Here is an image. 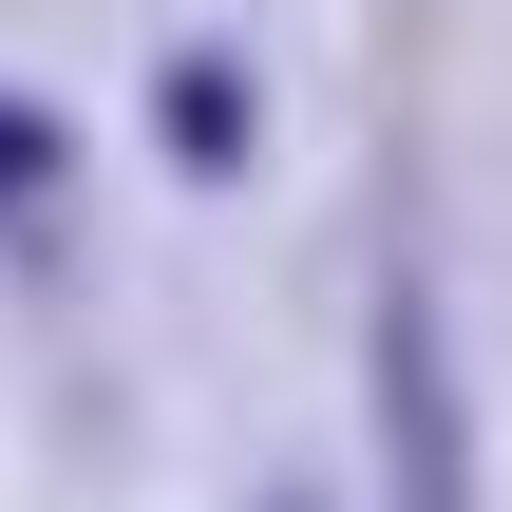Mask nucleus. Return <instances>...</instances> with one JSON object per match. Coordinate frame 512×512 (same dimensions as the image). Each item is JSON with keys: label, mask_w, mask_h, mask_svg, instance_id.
<instances>
[{"label": "nucleus", "mask_w": 512, "mask_h": 512, "mask_svg": "<svg viewBox=\"0 0 512 512\" xmlns=\"http://www.w3.org/2000/svg\"><path fill=\"white\" fill-rule=\"evenodd\" d=\"M152 114H171V152H190V171H228V152H247V76H228V57H171V95H152Z\"/></svg>", "instance_id": "f03ea898"}, {"label": "nucleus", "mask_w": 512, "mask_h": 512, "mask_svg": "<svg viewBox=\"0 0 512 512\" xmlns=\"http://www.w3.org/2000/svg\"><path fill=\"white\" fill-rule=\"evenodd\" d=\"M285 512H304V494H285Z\"/></svg>", "instance_id": "20e7f679"}, {"label": "nucleus", "mask_w": 512, "mask_h": 512, "mask_svg": "<svg viewBox=\"0 0 512 512\" xmlns=\"http://www.w3.org/2000/svg\"><path fill=\"white\" fill-rule=\"evenodd\" d=\"M361 380H380V512H475V418H456V342H437V266L418 247L380 266Z\"/></svg>", "instance_id": "f257e3e1"}, {"label": "nucleus", "mask_w": 512, "mask_h": 512, "mask_svg": "<svg viewBox=\"0 0 512 512\" xmlns=\"http://www.w3.org/2000/svg\"><path fill=\"white\" fill-rule=\"evenodd\" d=\"M0 209H57V114L0 95Z\"/></svg>", "instance_id": "7ed1b4c3"}]
</instances>
